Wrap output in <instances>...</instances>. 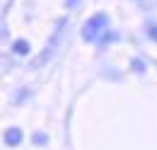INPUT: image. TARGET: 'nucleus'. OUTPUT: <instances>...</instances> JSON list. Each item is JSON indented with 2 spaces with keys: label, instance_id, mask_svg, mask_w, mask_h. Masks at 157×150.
<instances>
[{
  "label": "nucleus",
  "instance_id": "6",
  "mask_svg": "<svg viewBox=\"0 0 157 150\" xmlns=\"http://www.w3.org/2000/svg\"><path fill=\"white\" fill-rule=\"evenodd\" d=\"M147 32H150V37H152V39H157V24H150Z\"/></svg>",
  "mask_w": 157,
  "mask_h": 150
},
{
  "label": "nucleus",
  "instance_id": "4",
  "mask_svg": "<svg viewBox=\"0 0 157 150\" xmlns=\"http://www.w3.org/2000/svg\"><path fill=\"white\" fill-rule=\"evenodd\" d=\"M34 143H36V145H44V143H46V133H34Z\"/></svg>",
  "mask_w": 157,
  "mask_h": 150
},
{
  "label": "nucleus",
  "instance_id": "3",
  "mask_svg": "<svg viewBox=\"0 0 157 150\" xmlns=\"http://www.w3.org/2000/svg\"><path fill=\"white\" fill-rule=\"evenodd\" d=\"M12 51L20 53V56H27V53H29V44H27L24 39H17V41L12 44Z\"/></svg>",
  "mask_w": 157,
  "mask_h": 150
},
{
  "label": "nucleus",
  "instance_id": "5",
  "mask_svg": "<svg viewBox=\"0 0 157 150\" xmlns=\"http://www.w3.org/2000/svg\"><path fill=\"white\" fill-rule=\"evenodd\" d=\"M133 70L143 73V70H145V63H143V61H133Z\"/></svg>",
  "mask_w": 157,
  "mask_h": 150
},
{
  "label": "nucleus",
  "instance_id": "7",
  "mask_svg": "<svg viewBox=\"0 0 157 150\" xmlns=\"http://www.w3.org/2000/svg\"><path fill=\"white\" fill-rule=\"evenodd\" d=\"M75 2H78V0H68V7H75Z\"/></svg>",
  "mask_w": 157,
  "mask_h": 150
},
{
  "label": "nucleus",
  "instance_id": "1",
  "mask_svg": "<svg viewBox=\"0 0 157 150\" xmlns=\"http://www.w3.org/2000/svg\"><path fill=\"white\" fill-rule=\"evenodd\" d=\"M106 24H109L106 15H92V17L85 22L82 37L87 39V41H99V37H101V34L106 32Z\"/></svg>",
  "mask_w": 157,
  "mask_h": 150
},
{
  "label": "nucleus",
  "instance_id": "2",
  "mask_svg": "<svg viewBox=\"0 0 157 150\" xmlns=\"http://www.w3.org/2000/svg\"><path fill=\"white\" fill-rule=\"evenodd\" d=\"M22 138H24L22 128H15V126H12V128H7V131H5V143H7V145H12V148H15V145H20Z\"/></svg>",
  "mask_w": 157,
  "mask_h": 150
}]
</instances>
